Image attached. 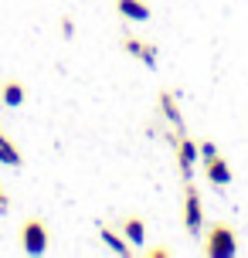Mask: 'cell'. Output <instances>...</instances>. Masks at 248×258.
Here are the masks:
<instances>
[{"label": "cell", "instance_id": "6da1fadb", "mask_svg": "<svg viewBox=\"0 0 248 258\" xmlns=\"http://www.w3.org/2000/svg\"><path fill=\"white\" fill-rule=\"evenodd\" d=\"M204 251H208V258H235L238 255V231L228 221L211 224L208 234H204Z\"/></svg>", "mask_w": 248, "mask_h": 258}, {"label": "cell", "instance_id": "7a4b0ae2", "mask_svg": "<svg viewBox=\"0 0 248 258\" xmlns=\"http://www.w3.org/2000/svg\"><path fill=\"white\" fill-rule=\"evenodd\" d=\"M183 228L191 238L204 234V204H201V194H197L194 180L183 183Z\"/></svg>", "mask_w": 248, "mask_h": 258}, {"label": "cell", "instance_id": "3957f363", "mask_svg": "<svg viewBox=\"0 0 248 258\" xmlns=\"http://www.w3.org/2000/svg\"><path fill=\"white\" fill-rule=\"evenodd\" d=\"M21 248H24V255H44L48 251V224L41 218H27L21 224Z\"/></svg>", "mask_w": 248, "mask_h": 258}, {"label": "cell", "instance_id": "277c9868", "mask_svg": "<svg viewBox=\"0 0 248 258\" xmlns=\"http://www.w3.org/2000/svg\"><path fill=\"white\" fill-rule=\"evenodd\" d=\"M170 140H173V150H177V170H180L183 183L194 180V163L201 160V153H197V143L191 140L187 133H173Z\"/></svg>", "mask_w": 248, "mask_h": 258}, {"label": "cell", "instance_id": "5b68a950", "mask_svg": "<svg viewBox=\"0 0 248 258\" xmlns=\"http://www.w3.org/2000/svg\"><path fill=\"white\" fill-rule=\"evenodd\" d=\"M122 48H126V54L130 58H136V61H143L146 68H157V61H160V48L157 44H150V41H140L136 34H122Z\"/></svg>", "mask_w": 248, "mask_h": 258}, {"label": "cell", "instance_id": "8992f818", "mask_svg": "<svg viewBox=\"0 0 248 258\" xmlns=\"http://www.w3.org/2000/svg\"><path fill=\"white\" fill-rule=\"evenodd\" d=\"M204 173H208V180L214 183V187H228V183H231V167H228V160H224L221 153L204 160Z\"/></svg>", "mask_w": 248, "mask_h": 258}, {"label": "cell", "instance_id": "52a82bcc", "mask_svg": "<svg viewBox=\"0 0 248 258\" xmlns=\"http://www.w3.org/2000/svg\"><path fill=\"white\" fill-rule=\"evenodd\" d=\"M24 99H27L24 82H17V78H7V82L0 85V105H7V109H17V105H24Z\"/></svg>", "mask_w": 248, "mask_h": 258}, {"label": "cell", "instance_id": "ba28073f", "mask_svg": "<svg viewBox=\"0 0 248 258\" xmlns=\"http://www.w3.org/2000/svg\"><path fill=\"white\" fill-rule=\"evenodd\" d=\"M116 14L122 21H133V24H136V21H150L153 11L146 7L143 0H116Z\"/></svg>", "mask_w": 248, "mask_h": 258}, {"label": "cell", "instance_id": "9c48e42d", "mask_svg": "<svg viewBox=\"0 0 248 258\" xmlns=\"http://www.w3.org/2000/svg\"><path fill=\"white\" fill-rule=\"evenodd\" d=\"M99 238H102V245H105V248H112L116 255H122V258H130V255H133V245H130V241H126V238H122L119 231H112L109 224H99Z\"/></svg>", "mask_w": 248, "mask_h": 258}, {"label": "cell", "instance_id": "30bf717a", "mask_svg": "<svg viewBox=\"0 0 248 258\" xmlns=\"http://www.w3.org/2000/svg\"><path fill=\"white\" fill-rule=\"evenodd\" d=\"M160 112L167 116V122L177 133H187L183 129V116H180V109H177V102H173V92H160Z\"/></svg>", "mask_w": 248, "mask_h": 258}, {"label": "cell", "instance_id": "8fae6325", "mask_svg": "<svg viewBox=\"0 0 248 258\" xmlns=\"http://www.w3.org/2000/svg\"><path fill=\"white\" fill-rule=\"evenodd\" d=\"M122 238L130 241V245H143L146 241V224H143V218H126L122 221Z\"/></svg>", "mask_w": 248, "mask_h": 258}, {"label": "cell", "instance_id": "7c38bea8", "mask_svg": "<svg viewBox=\"0 0 248 258\" xmlns=\"http://www.w3.org/2000/svg\"><path fill=\"white\" fill-rule=\"evenodd\" d=\"M0 163H4V167H21V150L7 140L4 129H0Z\"/></svg>", "mask_w": 248, "mask_h": 258}, {"label": "cell", "instance_id": "4fadbf2b", "mask_svg": "<svg viewBox=\"0 0 248 258\" xmlns=\"http://www.w3.org/2000/svg\"><path fill=\"white\" fill-rule=\"evenodd\" d=\"M197 153H201V160H211V156H218V146L211 140H204V143H197Z\"/></svg>", "mask_w": 248, "mask_h": 258}, {"label": "cell", "instance_id": "5bb4252c", "mask_svg": "<svg viewBox=\"0 0 248 258\" xmlns=\"http://www.w3.org/2000/svg\"><path fill=\"white\" fill-rule=\"evenodd\" d=\"M173 251L170 248H150V258H170Z\"/></svg>", "mask_w": 248, "mask_h": 258}, {"label": "cell", "instance_id": "9a60e30c", "mask_svg": "<svg viewBox=\"0 0 248 258\" xmlns=\"http://www.w3.org/2000/svg\"><path fill=\"white\" fill-rule=\"evenodd\" d=\"M7 207H11V197H7V190L0 187V211H7Z\"/></svg>", "mask_w": 248, "mask_h": 258}, {"label": "cell", "instance_id": "2e32d148", "mask_svg": "<svg viewBox=\"0 0 248 258\" xmlns=\"http://www.w3.org/2000/svg\"><path fill=\"white\" fill-rule=\"evenodd\" d=\"M61 34H65V38H72V21H68V17L61 21Z\"/></svg>", "mask_w": 248, "mask_h": 258}]
</instances>
